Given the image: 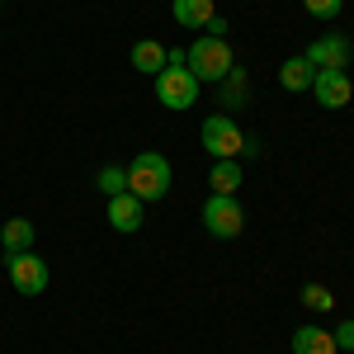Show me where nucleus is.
<instances>
[{"mask_svg": "<svg viewBox=\"0 0 354 354\" xmlns=\"http://www.w3.org/2000/svg\"><path fill=\"white\" fill-rule=\"evenodd\" d=\"M170 161H165L161 151H142V156H133V165H128V194H137L142 203H156V198H165L170 194Z\"/></svg>", "mask_w": 354, "mask_h": 354, "instance_id": "nucleus-1", "label": "nucleus"}, {"mask_svg": "<svg viewBox=\"0 0 354 354\" xmlns=\"http://www.w3.org/2000/svg\"><path fill=\"white\" fill-rule=\"evenodd\" d=\"M236 62H232V43L227 38H213V33H203V38H194L189 48V71L194 81H227V71H232Z\"/></svg>", "mask_w": 354, "mask_h": 354, "instance_id": "nucleus-2", "label": "nucleus"}, {"mask_svg": "<svg viewBox=\"0 0 354 354\" xmlns=\"http://www.w3.org/2000/svg\"><path fill=\"white\" fill-rule=\"evenodd\" d=\"M198 142L213 151V161H236V156L245 151V133L236 128L232 113H208L203 128H198Z\"/></svg>", "mask_w": 354, "mask_h": 354, "instance_id": "nucleus-3", "label": "nucleus"}, {"mask_svg": "<svg viewBox=\"0 0 354 354\" xmlns=\"http://www.w3.org/2000/svg\"><path fill=\"white\" fill-rule=\"evenodd\" d=\"M198 218L208 227V236L232 241V236H241V227H245V208L236 203V194H208V203H203Z\"/></svg>", "mask_w": 354, "mask_h": 354, "instance_id": "nucleus-4", "label": "nucleus"}, {"mask_svg": "<svg viewBox=\"0 0 354 354\" xmlns=\"http://www.w3.org/2000/svg\"><path fill=\"white\" fill-rule=\"evenodd\" d=\"M5 274H10L15 293H24V298H38V293H48V265H43V255H33V250L5 255Z\"/></svg>", "mask_w": 354, "mask_h": 354, "instance_id": "nucleus-5", "label": "nucleus"}, {"mask_svg": "<svg viewBox=\"0 0 354 354\" xmlns=\"http://www.w3.org/2000/svg\"><path fill=\"white\" fill-rule=\"evenodd\" d=\"M156 100H161L165 109H189V104H198V81H194L189 66H165L161 76H156Z\"/></svg>", "mask_w": 354, "mask_h": 354, "instance_id": "nucleus-6", "label": "nucleus"}, {"mask_svg": "<svg viewBox=\"0 0 354 354\" xmlns=\"http://www.w3.org/2000/svg\"><path fill=\"white\" fill-rule=\"evenodd\" d=\"M312 95H317L322 109H345L354 100V85H350V76H345V66H317Z\"/></svg>", "mask_w": 354, "mask_h": 354, "instance_id": "nucleus-7", "label": "nucleus"}, {"mask_svg": "<svg viewBox=\"0 0 354 354\" xmlns=\"http://www.w3.org/2000/svg\"><path fill=\"white\" fill-rule=\"evenodd\" d=\"M104 218H109L113 232H137L142 218H147V203H142L137 194L123 189V194H113V198H109V213H104Z\"/></svg>", "mask_w": 354, "mask_h": 354, "instance_id": "nucleus-8", "label": "nucleus"}, {"mask_svg": "<svg viewBox=\"0 0 354 354\" xmlns=\"http://www.w3.org/2000/svg\"><path fill=\"white\" fill-rule=\"evenodd\" d=\"M302 57H307L312 66H345V62H350V43H345L340 33H326V38H317Z\"/></svg>", "mask_w": 354, "mask_h": 354, "instance_id": "nucleus-9", "label": "nucleus"}, {"mask_svg": "<svg viewBox=\"0 0 354 354\" xmlns=\"http://www.w3.org/2000/svg\"><path fill=\"white\" fill-rule=\"evenodd\" d=\"M170 15L180 28H208L218 10H213V0H170Z\"/></svg>", "mask_w": 354, "mask_h": 354, "instance_id": "nucleus-10", "label": "nucleus"}, {"mask_svg": "<svg viewBox=\"0 0 354 354\" xmlns=\"http://www.w3.org/2000/svg\"><path fill=\"white\" fill-rule=\"evenodd\" d=\"M293 354H340L335 335L326 326H298L293 330Z\"/></svg>", "mask_w": 354, "mask_h": 354, "instance_id": "nucleus-11", "label": "nucleus"}, {"mask_svg": "<svg viewBox=\"0 0 354 354\" xmlns=\"http://www.w3.org/2000/svg\"><path fill=\"white\" fill-rule=\"evenodd\" d=\"M312 81H317V66H312L307 57H288V62L279 66V85H283V90H293V95L312 90Z\"/></svg>", "mask_w": 354, "mask_h": 354, "instance_id": "nucleus-12", "label": "nucleus"}, {"mask_svg": "<svg viewBox=\"0 0 354 354\" xmlns=\"http://www.w3.org/2000/svg\"><path fill=\"white\" fill-rule=\"evenodd\" d=\"M33 241H38V236H33V222L28 218H10L5 227H0V250H5V255L33 250Z\"/></svg>", "mask_w": 354, "mask_h": 354, "instance_id": "nucleus-13", "label": "nucleus"}, {"mask_svg": "<svg viewBox=\"0 0 354 354\" xmlns=\"http://www.w3.org/2000/svg\"><path fill=\"white\" fill-rule=\"evenodd\" d=\"M165 53H170V48H161L156 38H142V43H133V66L142 71V76H161L165 71Z\"/></svg>", "mask_w": 354, "mask_h": 354, "instance_id": "nucleus-14", "label": "nucleus"}, {"mask_svg": "<svg viewBox=\"0 0 354 354\" xmlns=\"http://www.w3.org/2000/svg\"><path fill=\"white\" fill-rule=\"evenodd\" d=\"M208 185H213V194H236V189H241V165H236V161H213Z\"/></svg>", "mask_w": 354, "mask_h": 354, "instance_id": "nucleus-15", "label": "nucleus"}, {"mask_svg": "<svg viewBox=\"0 0 354 354\" xmlns=\"http://www.w3.org/2000/svg\"><path fill=\"white\" fill-rule=\"evenodd\" d=\"M95 185H100V194H104V198H113V194H123V189H128V165H104Z\"/></svg>", "mask_w": 354, "mask_h": 354, "instance_id": "nucleus-16", "label": "nucleus"}, {"mask_svg": "<svg viewBox=\"0 0 354 354\" xmlns=\"http://www.w3.org/2000/svg\"><path fill=\"white\" fill-rule=\"evenodd\" d=\"M222 104H227V109H241L245 104V76L236 71V66H232L227 81H222Z\"/></svg>", "mask_w": 354, "mask_h": 354, "instance_id": "nucleus-17", "label": "nucleus"}, {"mask_svg": "<svg viewBox=\"0 0 354 354\" xmlns=\"http://www.w3.org/2000/svg\"><path fill=\"white\" fill-rule=\"evenodd\" d=\"M302 307H312V312H330L335 298H330L326 283H302Z\"/></svg>", "mask_w": 354, "mask_h": 354, "instance_id": "nucleus-18", "label": "nucleus"}, {"mask_svg": "<svg viewBox=\"0 0 354 354\" xmlns=\"http://www.w3.org/2000/svg\"><path fill=\"white\" fill-rule=\"evenodd\" d=\"M340 5H345V0H302V10H307L312 19H335Z\"/></svg>", "mask_w": 354, "mask_h": 354, "instance_id": "nucleus-19", "label": "nucleus"}, {"mask_svg": "<svg viewBox=\"0 0 354 354\" xmlns=\"http://www.w3.org/2000/svg\"><path fill=\"white\" fill-rule=\"evenodd\" d=\"M330 335H335V350H354V322H340V330Z\"/></svg>", "mask_w": 354, "mask_h": 354, "instance_id": "nucleus-20", "label": "nucleus"}, {"mask_svg": "<svg viewBox=\"0 0 354 354\" xmlns=\"http://www.w3.org/2000/svg\"><path fill=\"white\" fill-rule=\"evenodd\" d=\"M208 33H213V38H227V19L213 15V19H208Z\"/></svg>", "mask_w": 354, "mask_h": 354, "instance_id": "nucleus-21", "label": "nucleus"}]
</instances>
